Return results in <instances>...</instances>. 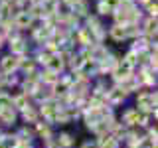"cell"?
<instances>
[{
	"instance_id": "6da1fadb",
	"label": "cell",
	"mask_w": 158,
	"mask_h": 148,
	"mask_svg": "<svg viewBox=\"0 0 158 148\" xmlns=\"http://www.w3.org/2000/svg\"><path fill=\"white\" fill-rule=\"evenodd\" d=\"M14 121H16V111H14V107H10V109L0 113V122H2V125H12Z\"/></svg>"
},
{
	"instance_id": "7a4b0ae2",
	"label": "cell",
	"mask_w": 158,
	"mask_h": 148,
	"mask_svg": "<svg viewBox=\"0 0 158 148\" xmlns=\"http://www.w3.org/2000/svg\"><path fill=\"white\" fill-rule=\"evenodd\" d=\"M16 67H18V59L16 57H4L2 59V69L6 73H10L12 69H16Z\"/></svg>"
},
{
	"instance_id": "3957f363",
	"label": "cell",
	"mask_w": 158,
	"mask_h": 148,
	"mask_svg": "<svg viewBox=\"0 0 158 148\" xmlns=\"http://www.w3.org/2000/svg\"><path fill=\"white\" fill-rule=\"evenodd\" d=\"M22 115H24V118H26V122H38V113L34 111L32 107L22 109Z\"/></svg>"
},
{
	"instance_id": "277c9868",
	"label": "cell",
	"mask_w": 158,
	"mask_h": 148,
	"mask_svg": "<svg viewBox=\"0 0 158 148\" xmlns=\"http://www.w3.org/2000/svg\"><path fill=\"white\" fill-rule=\"evenodd\" d=\"M48 65H49V69H52L53 73H56V71H59V69L63 67V61H61L59 57H52V59L48 61Z\"/></svg>"
},
{
	"instance_id": "5b68a950",
	"label": "cell",
	"mask_w": 158,
	"mask_h": 148,
	"mask_svg": "<svg viewBox=\"0 0 158 148\" xmlns=\"http://www.w3.org/2000/svg\"><path fill=\"white\" fill-rule=\"evenodd\" d=\"M42 79H44L46 83H52V85H56V83H57V75L52 71V69H49V71H46V75H44Z\"/></svg>"
},
{
	"instance_id": "8992f818",
	"label": "cell",
	"mask_w": 158,
	"mask_h": 148,
	"mask_svg": "<svg viewBox=\"0 0 158 148\" xmlns=\"http://www.w3.org/2000/svg\"><path fill=\"white\" fill-rule=\"evenodd\" d=\"M125 36H127V30L125 28H121V26L113 28V38H115V39H121V38H125Z\"/></svg>"
},
{
	"instance_id": "52a82bcc",
	"label": "cell",
	"mask_w": 158,
	"mask_h": 148,
	"mask_svg": "<svg viewBox=\"0 0 158 148\" xmlns=\"http://www.w3.org/2000/svg\"><path fill=\"white\" fill-rule=\"evenodd\" d=\"M24 49H26V46H24L22 42H14V43H12V51H14V53H22Z\"/></svg>"
},
{
	"instance_id": "ba28073f",
	"label": "cell",
	"mask_w": 158,
	"mask_h": 148,
	"mask_svg": "<svg viewBox=\"0 0 158 148\" xmlns=\"http://www.w3.org/2000/svg\"><path fill=\"white\" fill-rule=\"evenodd\" d=\"M26 24H30V16L28 14H20L18 16V26H26Z\"/></svg>"
},
{
	"instance_id": "9c48e42d",
	"label": "cell",
	"mask_w": 158,
	"mask_h": 148,
	"mask_svg": "<svg viewBox=\"0 0 158 148\" xmlns=\"http://www.w3.org/2000/svg\"><path fill=\"white\" fill-rule=\"evenodd\" d=\"M14 148H32V144H30V142H22V140H18V144L14 146Z\"/></svg>"
},
{
	"instance_id": "30bf717a",
	"label": "cell",
	"mask_w": 158,
	"mask_h": 148,
	"mask_svg": "<svg viewBox=\"0 0 158 148\" xmlns=\"http://www.w3.org/2000/svg\"><path fill=\"white\" fill-rule=\"evenodd\" d=\"M81 148H97V142H85Z\"/></svg>"
},
{
	"instance_id": "8fae6325",
	"label": "cell",
	"mask_w": 158,
	"mask_h": 148,
	"mask_svg": "<svg viewBox=\"0 0 158 148\" xmlns=\"http://www.w3.org/2000/svg\"><path fill=\"white\" fill-rule=\"evenodd\" d=\"M128 148H142V146H140V142H138V144H128Z\"/></svg>"
}]
</instances>
